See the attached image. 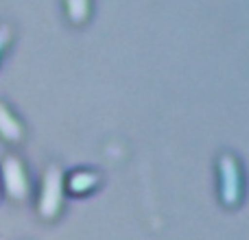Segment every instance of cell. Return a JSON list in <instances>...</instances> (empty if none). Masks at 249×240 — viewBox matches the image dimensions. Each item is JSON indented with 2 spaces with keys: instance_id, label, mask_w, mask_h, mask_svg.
Listing matches in <instances>:
<instances>
[{
  "instance_id": "cell-2",
  "label": "cell",
  "mask_w": 249,
  "mask_h": 240,
  "mask_svg": "<svg viewBox=\"0 0 249 240\" xmlns=\"http://www.w3.org/2000/svg\"><path fill=\"white\" fill-rule=\"evenodd\" d=\"M64 203V179L57 168H51L44 177L42 194H39V214L44 219H55Z\"/></svg>"
},
{
  "instance_id": "cell-3",
  "label": "cell",
  "mask_w": 249,
  "mask_h": 240,
  "mask_svg": "<svg viewBox=\"0 0 249 240\" xmlns=\"http://www.w3.org/2000/svg\"><path fill=\"white\" fill-rule=\"evenodd\" d=\"M96 184H99V177L94 172H74L68 179V190L72 194H88L94 190Z\"/></svg>"
},
{
  "instance_id": "cell-1",
  "label": "cell",
  "mask_w": 249,
  "mask_h": 240,
  "mask_svg": "<svg viewBox=\"0 0 249 240\" xmlns=\"http://www.w3.org/2000/svg\"><path fill=\"white\" fill-rule=\"evenodd\" d=\"M219 194L228 207L241 203L243 197V175L238 164L232 157H223L219 164Z\"/></svg>"
}]
</instances>
